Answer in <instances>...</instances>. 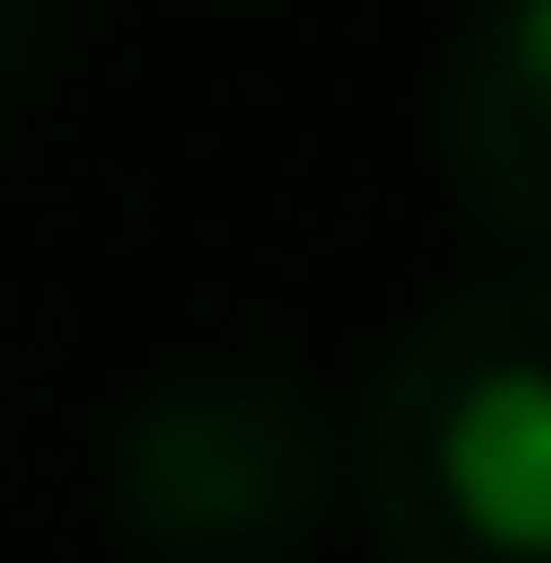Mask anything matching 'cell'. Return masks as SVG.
Returning <instances> with one entry per match:
<instances>
[{"label": "cell", "instance_id": "6da1fadb", "mask_svg": "<svg viewBox=\"0 0 551 563\" xmlns=\"http://www.w3.org/2000/svg\"><path fill=\"white\" fill-rule=\"evenodd\" d=\"M351 488L388 563H551V276L401 325L351 413Z\"/></svg>", "mask_w": 551, "mask_h": 563}, {"label": "cell", "instance_id": "7a4b0ae2", "mask_svg": "<svg viewBox=\"0 0 551 563\" xmlns=\"http://www.w3.org/2000/svg\"><path fill=\"white\" fill-rule=\"evenodd\" d=\"M339 501V439L313 388L264 363H188L113 426V514L176 563H276Z\"/></svg>", "mask_w": 551, "mask_h": 563}, {"label": "cell", "instance_id": "3957f363", "mask_svg": "<svg viewBox=\"0 0 551 563\" xmlns=\"http://www.w3.org/2000/svg\"><path fill=\"white\" fill-rule=\"evenodd\" d=\"M439 176L489 239L551 251V0H476L439 51Z\"/></svg>", "mask_w": 551, "mask_h": 563}, {"label": "cell", "instance_id": "277c9868", "mask_svg": "<svg viewBox=\"0 0 551 563\" xmlns=\"http://www.w3.org/2000/svg\"><path fill=\"white\" fill-rule=\"evenodd\" d=\"M25 25H38V0H0V63L25 51Z\"/></svg>", "mask_w": 551, "mask_h": 563}]
</instances>
